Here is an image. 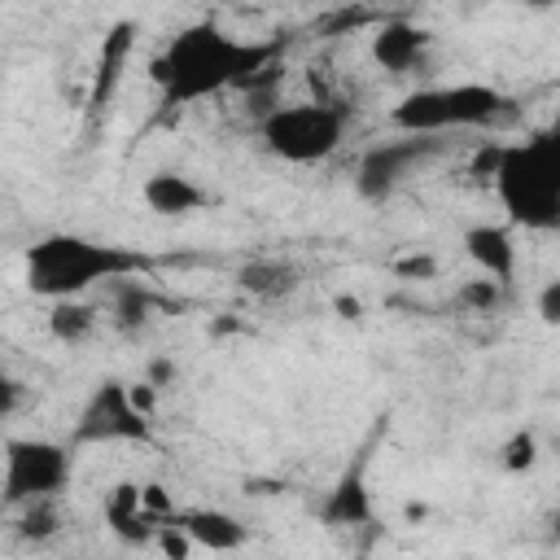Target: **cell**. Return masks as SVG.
Returning <instances> with one entry per match:
<instances>
[{"label": "cell", "instance_id": "1", "mask_svg": "<svg viewBox=\"0 0 560 560\" xmlns=\"http://www.w3.org/2000/svg\"><path fill=\"white\" fill-rule=\"evenodd\" d=\"M276 44L236 39L219 22H192L166 39V48L149 61V74L166 105H197L219 92L258 83L276 66Z\"/></svg>", "mask_w": 560, "mask_h": 560}, {"label": "cell", "instance_id": "2", "mask_svg": "<svg viewBox=\"0 0 560 560\" xmlns=\"http://www.w3.org/2000/svg\"><path fill=\"white\" fill-rule=\"evenodd\" d=\"M144 267H149V258L136 249L105 245V241H92L79 232H52L26 249L22 280L35 298L61 302V298H83L96 284H118Z\"/></svg>", "mask_w": 560, "mask_h": 560}, {"label": "cell", "instance_id": "3", "mask_svg": "<svg viewBox=\"0 0 560 560\" xmlns=\"http://www.w3.org/2000/svg\"><path fill=\"white\" fill-rule=\"evenodd\" d=\"M490 184L512 228L551 232L560 223V140L556 131H534L525 140L499 144Z\"/></svg>", "mask_w": 560, "mask_h": 560}, {"label": "cell", "instance_id": "4", "mask_svg": "<svg viewBox=\"0 0 560 560\" xmlns=\"http://www.w3.org/2000/svg\"><path fill=\"white\" fill-rule=\"evenodd\" d=\"M394 127L416 136H451L477 127H508L516 122V105L490 83H438L416 88L394 105Z\"/></svg>", "mask_w": 560, "mask_h": 560}, {"label": "cell", "instance_id": "5", "mask_svg": "<svg viewBox=\"0 0 560 560\" xmlns=\"http://www.w3.org/2000/svg\"><path fill=\"white\" fill-rule=\"evenodd\" d=\"M262 144L289 162V166H311L324 162L341 149L346 140V109L332 101H298V105H271L258 122Z\"/></svg>", "mask_w": 560, "mask_h": 560}, {"label": "cell", "instance_id": "6", "mask_svg": "<svg viewBox=\"0 0 560 560\" xmlns=\"http://www.w3.org/2000/svg\"><path fill=\"white\" fill-rule=\"evenodd\" d=\"M70 481V451L48 438H13L0 455V499L35 503L57 499Z\"/></svg>", "mask_w": 560, "mask_h": 560}, {"label": "cell", "instance_id": "7", "mask_svg": "<svg viewBox=\"0 0 560 560\" xmlns=\"http://www.w3.org/2000/svg\"><path fill=\"white\" fill-rule=\"evenodd\" d=\"M438 149H442V136H416V131H402L398 140L372 144V149L363 153L354 184H359V192H363L368 201H385V197H394V192H398L424 162H433Z\"/></svg>", "mask_w": 560, "mask_h": 560}, {"label": "cell", "instance_id": "8", "mask_svg": "<svg viewBox=\"0 0 560 560\" xmlns=\"http://www.w3.org/2000/svg\"><path fill=\"white\" fill-rule=\"evenodd\" d=\"M144 438H149V416L131 402V389L122 381L96 385L79 411L74 442H144Z\"/></svg>", "mask_w": 560, "mask_h": 560}, {"label": "cell", "instance_id": "9", "mask_svg": "<svg viewBox=\"0 0 560 560\" xmlns=\"http://www.w3.org/2000/svg\"><path fill=\"white\" fill-rule=\"evenodd\" d=\"M105 521L109 529L122 538V542H140L149 547L158 538V529L166 521H175V503L162 486H136V481H122L109 490V503H105Z\"/></svg>", "mask_w": 560, "mask_h": 560}, {"label": "cell", "instance_id": "10", "mask_svg": "<svg viewBox=\"0 0 560 560\" xmlns=\"http://www.w3.org/2000/svg\"><path fill=\"white\" fill-rule=\"evenodd\" d=\"M429 57V31L407 22V18H394L385 26H376L372 35V61L389 74H411L420 61Z\"/></svg>", "mask_w": 560, "mask_h": 560}, {"label": "cell", "instance_id": "11", "mask_svg": "<svg viewBox=\"0 0 560 560\" xmlns=\"http://www.w3.org/2000/svg\"><path fill=\"white\" fill-rule=\"evenodd\" d=\"M140 197H144V206H149L153 214H166V219L197 214V210L210 201V192H206L192 175H184V171H153V175L140 184Z\"/></svg>", "mask_w": 560, "mask_h": 560}, {"label": "cell", "instance_id": "12", "mask_svg": "<svg viewBox=\"0 0 560 560\" xmlns=\"http://www.w3.org/2000/svg\"><path fill=\"white\" fill-rule=\"evenodd\" d=\"M464 249L481 267V276H490L499 284H508L516 276V241H512V228H503V223L468 228L464 232Z\"/></svg>", "mask_w": 560, "mask_h": 560}, {"label": "cell", "instance_id": "13", "mask_svg": "<svg viewBox=\"0 0 560 560\" xmlns=\"http://www.w3.org/2000/svg\"><path fill=\"white\" fill-rule=\"evenodd\" d=\"M179 529L188 534L192 551L206 547V551H236L245 542V525L223 512V508H188V512H175Z\"/></svg>", "mask_w": 560, "mask_h": 560}, {"label": "cell", "instance_id": "14", "mask_svg": "<svg viewBox=\"0 0 560 560\" xmlns=\"http://www.w3.org/2000/svg\"><path fill=\"white\" fill-rule=\"evenodd\" d=\"M131 44H136V26H131V22H122V26H114V31L105 35L101 61H96V79H92V109H101V105L109 101V92H114L122 66H127V57H131Z\"/></svg>", "mask_w": 560, "mask_h": 560}, {"label": "cell", "instance_id": "15", "mask_svg": "<svg viewBox=\"0 0 560 560\" xmlns=\"http://www.w3.org/2000/svg\"><path fill=\"white\" fill-rule=\"evenodd\" d=\"M241 289L254 298H284L298 289V267L280 262V258H258L241 267Z\"/></svg>", "mask_w": 560, "mask_h": 560}, {"label": "cell", "instance_id": "16", "mask_svg": "<svg viewBox=\"0 0 560 560\" xmlns=\"http://www.w3.org/2000/svg\"><path fill=\"white\" fill-rule=\"evenodd\" d=\"M324 516H328L332 525H363V521L372 516V499H368V490H363L359 468H354V472H346V477L337 481V490L328 494Z\"/></svg>", "mask_w": 560, "mask_h": 560}, {"label": "cell", "instance_id": "17", "mask_svg": "<svg viewBox=\"0 0 560 560\" xmlns=\"http://www.w3.org/2000/svg\"><path fill=\"white\" fill-rule=\"evenodd\" d=\"M48 328H52L57 341H83L96 328V311L83 298H61L48 311Z\"/></svg>", "mask_w": 560, "mask_h": 560}, {"label": "cell", "instance_id": "18", "mask_svg": "<svg viewBox=\"0 0 560 560\" xmlns=\"http://www.w3.org/2000/svg\"><path fill=\"white\" fill-rule=\"evenodd\" d=\"M534 464H538V438H534L529 429L512 433V442L503 446V468H512V472H529Z\"/></svg>", "mask_w": 560, "mask_h": 560}, {"label": "cell", "instance_id": "19", "mask_svg": "<svg viewBox=\"0 0 560 560\" xmlns=\"http://www.w3.org/2000/svg\"><path fill=\"white\" fill-rule=\"evenodd\" d=\"M499 289H503V284L486 276V280L464 284V289H459V298H464V302H472V306H481V311H490V306H499Z\"/></svg>", "mask_w": 560, "mask_h": 560}, {"label": "cell", "instance_id": "20", "mask_svg": "<svg viewBox=\"0 0 560 560\" xmlns=\"http://www.w3.org/2000/svg\"><path fill=\"white\" fill-rule=\"evenodd\" d=\"M18 402H22V381L0 363V416L18 411Z\"/></svg>", "mask_w": 560, "mask_h": 560}, {"label": "cell", "instance_id": "21", "mask_svg": "<svg viewBox=\"0 0 560 560\" xmlns=\"http://www.w3.org/2000/svg\"><path fill=\"white\" fill-rule=\"evenodd\" d=\"M538 315L542 324H560V280H547L538 293Z\"/></svg>", "mask_w": 560, "mask_h": 560}, {"label": "cell", "instance_id": "22", "mask_svg": "<svg viewBox=\"0 0 560 560\" xmlns=\"http://www.w3.org/2000/svg\"><path fill=\"white\" fill-rule=\"evenodd\" d=\"M398 271H407V276H429V271H433V258L420 254V258H411V262H398Z\"/></svg>", "mask_w": 560, "mask_h": 560}, {"label": "cell", "instance_id": "23", "mask_svg": "<svg viewBox=\"0 0 560 560\" xmlns=\"http://www.w3.org/2000/svg\"><path fill=\"white\" fill-rule=\"evenodd\" d=\"M337 311H341L346 319H359V302H354V298H337Z\"/></svg>", "mask_w": 560, "mask_h": 560}, {"label": "cell", "instance_id": "24", "mask_svg": "<svg viewBox=\"0 0 560 560\" xmlns=\"http://www.w3.org/2000/svg\"><path fill=\"white\" fill-rule=\"evenodd\" d=\"M529 4H551V0H529Z\"/></svg>", "mask_w": 560, "mask_h": 560}]
</instances>
